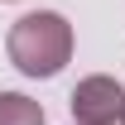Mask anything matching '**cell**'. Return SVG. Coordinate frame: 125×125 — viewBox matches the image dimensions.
I'll return each mask as SVG.
<instances>
[{"instance_id": "6da1fadb", "label": "cell", "mask_w": 125, "mask_h": 125, "mask_svg": "<svg viewBox=\"0 0 125 125\" xmlns=\"http://www.w3.org/2000/svg\"><path fill=\"white\" fill-rule=\"evenodd\" d=\"M5 48H10V62L24 77H58L72 58V24L53 10L24 15V19H15Z\"/></svg>"}, {"instance_id": "7a4b0ae2", "label": "cell", "mask_w": 125, "mask_h": 125, "mask_svg": "<svg viewBox=\"0 0 125 125\" xmlns=\"http://www.w3.org/2000/svg\"><path fill=\"white\" fill-rule=\"evenodd\" d=\"M125 111V92L115 77H82L77 92H72V115H77V125H115Z\"/></svg>"}, {"instance_id": "3957f363", "label": "cell", "mask_w": 125, "mask_h": 125, "mask_svg": "<svg viewBox=\"0 0 125 125\" xmlns=\"http://www.w3.org/2000/svg\"><path fill=\"white\" fill-rule=\"evenodd\" d=\"M0 125H43V106L24 92H0Z\"/></svg>"}, {"instance_id": "277c9868", "label": "cell", "mask_w": 125, "mask_h": 125, "mask_svg": "<svg viewBox=\"0 0 125 125\" xmlns=\"http://www.w3.org/2000/svg\"><path fill=\"white\" fill-rule=\"evenodd\" d=\"M120 125H125V111H120Z\"/></svg>"}]
</instances>
